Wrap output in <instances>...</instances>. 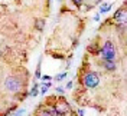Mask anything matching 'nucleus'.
Here are the masks:
<instances>
[{
  "instance_id": "obj_6",
  "label": "nucleus",
  "mask_w": 127,
  "mask_h": 116,
  "mask_svg": "<svg viewBox=\"0 0 127 116\" xmlns=\"http://www.w3.org/2000/svg\"><path fill=\"white\" fill-rule=\"evenodd\" d=\"M111 20L114 22V24L117 23H126V1L121 4V7H119L113 16H111Z\"/></svg>"
},
{
  "instance_id": "obj_17",
  "label": "nucleus",
  "mask_w": 127,
  "mask_h": 116,
  "mask_svg": "<svg viewBox=\"0 0 127 116\" xmlns=\"http://www.w3.org/2000/svg\"><path fill=\"white\" fill-rule=\"evenodd\" d=\"M40 79H42V80H48V82H49V80H52L54 77H52V76H49V75H45V76H42Z\"/></svg>"
},
{
  "instance_id": "obj_14",
  "label": "nucleus",
  "mask_w": 127,
  "mask_h": 116,
  "mask_svg": "<svg viewBox=\"0 0 127 116\" xmlns=\"http://www.w3.org/2000/svg\"><path fill=\"white\" fill-rule=\"evenodd\" d=\"M43 26H45V19H39V20H36V27H38V30H42Z\"/></svg>"
},
{
  "instance_id": "obj_11",
  "label": "nucleus",
  "mask_w": 127,
  "mask_h": 116,
  "mask_svg": "<svg viewBox=\"0 0 127 116\" xmlns=\"http://www.w3.org/2000/svg\"><path fill=\"white\" fill-rule=\"evenodd\" d=\"M40 66H42V59H39V62H38V67H36V72H35V79L36 80H39L42 75H40Z\"/></svg>"
},
{
  "instance_id": "obj_9",
  "label": "nucleus",
  "mask_w": 127,
  "mask_h": 116,
  "mask_svg": "<svg viewBox=\"0 0 127 116\" xmlns=\"http://www.w3.org/2000/svg\"><path fill=\"white\" fill-rule=\"evenodd\" d=\"M39 83L38 82H35L33 83V86H32V89L29 90V96H32V98H36L38 95H39Z\"/></svg>"
},
{
  "instance_id": "obj_20",
  "label": "nucleus",
  "mask_w": 127,
  "mask_h": 116,
  "mask_svg": "<svg viewBox=\"0 0 127 116\" xmlns=\"http://www.w3.org/2000/svg\"><path fill=\"white\" fill-rule=\"evenodd\" d=\"M100 17H101V15H98V13H97V15L94 16V22H98V20H100Z\"/></svg>"
},
{
  "instance_id": "obj_16",
  "label": "nucleus",
  "mask_w": 127,
  "mask_h": 116,
  "mask_svg": "<svg viewBox=\"0 0 127 116\" xmlns=\"http://www.w3.org/2000/svg\"><path fill=\"white\" fill-rule=\"evenodd\" d=\"M23 113H25V109H17L16 113H15V116H22Z\"/></svg>"
},
{
  "instance_id": "obj_5",
  "label": "nucleus",
  "mask_w": 127,
  "mask_h": 116,
  "mask_svg": "<svg viewBox=\"0 0 127 116\" xmlns=\"http://www.w3.org/2000/svg\"><path fill=\"white\" fill-rule=\"evenodd\" d=\"M54 110H55V116H66L72 112L71 105L64 96H58L54 105Z\"/></svg>"
},
{
  "instance_id": "obj_1",
  "label": "nucleus",
  "mask_w": 127,
  "mask_h": 116,
  "mask_svg": "<svg viewBox=\"0 0 127 116\" xmlns=\"http://www.w3.org/2000/svg\"><path fill=\"white\" fill-rule=\"evenodd\" d=\"M79 85L84 86L85 89H97L100 86V73L93 70L91 67H81L79 69Z\"/></svg>"
},
{
  "instance_id": "obj_12",
  "label": "nucleus",
  "mask_w": 127,
  "mask_h": 116,
  "mask_svg": "<svg viewBox=\"0 0 127 116\" xmlns=\"http://www.w3.org/2000/svg\"><path fill=\"white\" fill-rule=\"evenodd\" d=\"M66 73H68V72H66V70H64L62 73H61V75H59V73H58V75H56L55 77H54V80H56V82H62L64 79H65V77H66Z\"/></svg>"
},
{
  "instance_id": "obj_18",
  "label": "nucleus",
  "mask_w": 127,
  "mask_h": 116,
  "mask_svg": "<svg viewBox=\"0 0 127 116\" xmlns=\"http://www.w3.org/2000/svg\"><path fill=\"white\" fill-rule=\"evenodd\" d=\"M65 87H66V89H72V87H74V82H72V80H69V82L66 83V86H65Z\"/></svg>"
},
{
  "instance_id": "obj_2",
  "label": "nucleus",
  "mask_w": 127,
  "mask_h": 116,
  "mask_svg": "<svg viewBox=\"0 0 127 116\" xmlns=\"http://www.w3.org/2000/svg\"><path fill=\"white\" fill-rule=\"evenodd\" d=\"M25 85H26V80H23V77L17 76V75H10L4 79L3 82V87L7 93L12 95H19L22 93Z\"/></svg>"
},
{
  "instance_id": "obj_19",
  "label": "nucleus",
  "mask_w": 127,
  "mask_h": 116,
  "mask_svg": "<svg viewBox=\"0 0 127 116\" xmlns=\"http://www.w3.org/2000/svg\"><path fill=\"white\" fill-rule=\"evenodd\" d=\"M78 116H85V110L84 109H78Z\"/></svg>"
},
{
  "instance_id": "obj_3",
  "label": "nucleus",
  "mask_w": 127,
  "mask_h": 116,
  "mask_svg": "<svg viewBox=\"0 0 127 116\" xmlns=\"http://www.w3.org/2000/svg\"><path fill=\"white\" fill-rule=\"evenodd\" d=\"M100 59L107 60V62H116L119 59V53H117V47L114 45V42L107 39L104 40L103 45L100 46Z\"/></svg>"
},
{
  "instance_id": "obj_21",
  "label": "nucleus",
  "mask_w": 127,
  "mask_h": 116,
  "mask_svg": "<svg viewBox=\"0 0 127 116\" xmlns=\"http://www.w3.org/2000/svg\"><path fill=\"white\" fill-rule=\"evenodd\" d=\"M104 0H94V4H101Z\"/></svg>"
},
{
  "instance_id": "obj_4",
  "label": "nucleus",
  "mask_w": 127,
  "mask_h": 116,
  "mask_svg": "<svg viewBox=\"0 0 127 116\" xmlns=\"http://www.w3.org/2000/svg\"><path fill=\"white\" fill-rule=\"evenodd\" d=\"M58 96H51L46 100H43L39 105V108L35 110L33 116H55V110H54V105Z\"/></svg>"
},
{
  "instance_id": "obj_10",
  "label": "nucleus",
  "mask_w": 127,
  "mask_h": 116,
  "mask_svg": "<svg viewBox=\"0 0 127 116\" xmlns=\"http://www.w3.org/2000/svg\"><path fill=\"white\" fill-rule=\"evenodd\" d=\"M52 86V82H43L42 85L39 86L40 89H39V95H46V92H48V89Z\"/></svg>"
},
{
  "instance_id": "obj_8",
  "label": "nucleus",
  "mask_w": 127,
  "mask_h": 116,
  "mask_svg": "<svg viewBox=\"0 0 127 116\" xmlns=\"http://www.w3.org/2000/svg\"><path fill=\"white\" fill-rule=\"evenodd\" d=\"M113 7V3H107V1H103L101 3V6H100V12H98V15H105V13H108Z\"/></svg>"
},
{
  "instance_id": "obj_13",
  "label": "nucleus",
  "mask_w": 127,
  "mask_h": 116,
  "mask_svg": "<svg viewBox=\"0 0 127 116\" xmlns=\"http://www.w3.org/2000/svg\"><path fill=\"white\" fill-rule=\"evenodd\" d=\"M71 1H72V4H74L77 9H81L82 7V4L85 3V0H71Z\"/></svg>"
},
{
  "instance_id": "obj_15",
  "label": "nucleus",
  "mask_w": 127,
  "mask_h": 116,
  "mask_svg": "<svg viewBox=\"0 0 127 116\" xmlns=\"http://www.w3.org/2000/svg\"><path fill=\"white\" fill-rule=\"evenodd\" d=\"M55 90H56V93H58V96H62L64 92H65V89H64L62 86H56V87H55Z\"/></svg>"
},
{
  "instance_id": "obj_22",
  "label": "nucleus",
  "mask_w": 127,
  "mask_h": 116,
  "mask_svg": "<svg viewBox=\"0 0 127 116\" xmlns=\"http://www.w3.org/2000/svg\"><path fill=\"white\" fill-rule=\"evenodd\" d=\"M58 1H61V0H58Z\"/></svg>"
},
{
  "instance_id": "obj_7",
  "label": "nucleus",
  "mask_w": 127,
  "mask_h": 116,
  "mask_svg": "<svg viewBox=\"0 0 127 116\" xmlns=\"http://www.w3.org/2000/svg\"><path fill=\"white\" fill-rule=\"evenodd\" d=\"M97 65L104 70V72H108V73H113L117 70V63L116 62H107V60H103V59H98L97 60Z\"/></svg>"
}]
</instances>
